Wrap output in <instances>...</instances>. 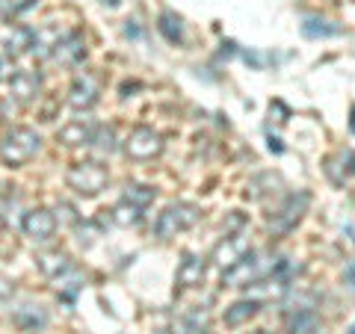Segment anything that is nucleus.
<instances>
[{
  "label": "nucleus",
  "instance_id": "nucleus-32",
  "mask_svg": "<svg viewBox=\"0 0 355 334\" xmlns=\"http://www.w3.org/2000/svg\"><path fill=\"white\" fill-rule=\"evenodd\" d=\"M198 334H210V331H207V328H205V331H198Z\"/></svg>",
  "mask_w": 355,
  "mask_h": 334
},
{
  "label": "nucleus",
  "instance_id": "nucleus-17",
  "mask_svg": "<svg viewBox=\"0 0 355 334\" xmlns=\"http://www.w3.org/2000/svg\"><path fill=\"white\" fill-rule=\"evenodd\" d=\"M291 334H326V326L314 310H293L291 317Z\"/></svg>",
  "mask_w": 355,
  "mask_h": 334
},
{
  "label": "nucleus",
  "instance_id": "nucleus-28",
  "mask_svg": "<svg viewBox=\"0 0 355 334\" xmlns=\"http://www.w3.org/2000/svg\"><path fill=\"white\" fill-rule=\"evenodd\" d=\"M15 293V287H12V281H9L6 275H0V299H9Z\"/></svg>",
  "mask_w": 355,
  "mask_h": 334
},
{
  "label": "nucleus",
  "instance_id": "nucleus-23",
  "mask_svg": "<svg viewBox=\"0 0 355 334\" xmlns=\"http://www.w3.org/2000/svg\"><path fill=\"white\" fill-rule=\"evenodd\" d=\"M15 322L24 331H36V328H42L44 322H48V317H44V310H33V305H24V310L15 314Z\"/></svg>",
  "mask_w": 355,
  "mask_h": 334
},
{
  "label": "nucleus",
  "instance_id": "nucleus-21",
  "mask_svg": "<svg viewBox=\"0 0 355 334\" xmlns=\"http://www.w3.org/2000/svg\"><path fill=\"white\" fill-rule=\"evenodd\" d=\"M53 281H57V290H60L65 299H74L77 293L83 290V275L77 272V266H69V270H65L62 275H57Z\"/></svg>",
  "mask_w": 355,
  "mask_h": 334
},
{
  "label": "nucleus",
  "instance_id": "nucleus-24",
  "mask_svg": "<svg viewBox=\"0 0 355 334\" xmlns=\"http://www.w3.org/2000/svg\"><path fill=\"white\" fill-rule=\"evenodd\" d=\"M157 30L163 33L169 42H181L184 39V30H181V18L178 15H172V12H163L160 15V24H157Z\"/></svg>",
  "mask_w": 355,
  "mask_h": 334
},
{
  "label": "nucleus",
  "instance_id": "nucleus-31",
  "mask_svg": "<svg viewBox=\"0 0 355 334\" xmlns=\"http://www.w3.org/2000/svg\"><path fill=\"white\" fill-rule=\"evenodd\" d=\"M104 3H107V6H119V3H121V0H104Z\"/></svg>",
  "mask_w": 355,
  "mask_h": 334
},
{
  "label": "nucleus",
  "instance_id": "nucleus-9",
  "mask_svg": "<svg viewBox=\"0 0 355 334\" xmlns=\"http://www.w3.org/2000/svg\"><path fill=\"white\" fill-rule=\"evenodd\" d=\"M21 231H24V237L33 243H48L53 234H57V216H53V210H48V207H33L24 213V219H21Z\"/></svg>",
  "mask_w": 355,
  "mask_h": 334
},
{
  "label": "nucleus",
  "instance_id": "nucleus-33",
  "mask_svg": "<svg viewBox=\"0 0 355 334\" xmlns=\"http://www.w3.org/2000/svg\"><path fill=\"white\" fill-rule=\"evenodd\" d=\"M349 334H355V326H352V328H349Z\"/></svg>",
  "mask_w": 355,
  "mask_h": 334
},
{
  "label": "nucleus",
  "instance_id": "nucleus-26",
  "mask_svg": "<svg viewBox=\"0 0 355 334\" xmlns=\"http://www.w3.org/2000/svg\"><path fill=\"white\" fill-rule=\"evenodd\" d=\"M18 74L12 57H6V53H0V83H12V77Z\"/></svg>",
  "mask_w": 355,
  "mask_h": 334
},
{
  "label": "nucleus",
  "instance_id": "nucleus-22",
  "mask_svg": "<svg viewBox=\"0 0 355 334\" xmlns=\"http://www.w3.org/2000/svg\"><path fill=\"white\" fill-rule=\"evenodd\" d=\"M121 198H128V202L139 204V207H148L154 202V189L146 186V184H128L125 193H121Z\"/></svg>",
  "mask_w": 355,
  "mask_h": 334
},
{
  "label": "nucleus",
  "instance_id": "nucleus-15",
  "mask_svg": "<svg viewBox=\"0 0 355 334\" xmlns=\"http://www.w3.org/2000/svg\"><path fill=\"white\" fill-rule=\"evenodd\" d=\"M258 310H261V299H240V302L225 308V326L231 328L246 326L252 317H258Z\"/></svg>",
  "mask_w": 355,
  "mask_h": 334
},
{
  "label": "nucleus",
  "instance_id": "nucleus-13",
  "mask_svg": "<svg viewBox=\"0 0 355 334\" xmlns=\"http://www.w3.org/2000/svg\"><path fill=\"white\" fill-rule=\"evenodd\" d=\"M42 92V74L39 71H18L9 83V98L18 104H30L36 101Z\"/></svg>",
  "mask_w": 355,
  "mask_h": 334
},
{
  "label": "nucleus",
  "instance_id": "nucleus-27",
  "mask_svg": "<svg viewBox=\"0 0 355 334\" xmlns=\"http://www.w3.org/2000/svg\"><path fill=\"white\" fill-rule=\"evenodd\" d=\"M53 216H57V222H65V225H74V222H77L74 207H71V204H65V202H60V204H57V210H53Z\"/></svg>",
  "mask_w": 355,
  "mask_h": 334
},
{
  "label": "nucleus",
  "instance_id": "nucleus-25",
  "mask_svg": "<svg viewBox=\"0 0 355 334\" xmlns=\"http://www.w3.org/2000/svg\"><path fill=\"white\" fill-rule=\"evenodd\" d=\"M302 33L308 39H317V36H338L340 27L335 24H329V21H317V18H308L305 24H302Z\"/></svg>",
  "mask_w": 355,
  "mask_h": 334
},
{
  "label": "nucleus",
  "instance_id": "nucleus-20",
  "mask_svg": "<svg viewBox=\"0 0 355 334\" xmlns=\"http://www.w3.org/2000/svg\"><path fill=\"white\" fill-rule=\"evenodd\" d=\"M142 210L146 207H139V204L128 202V198H121V202L113 207V222L121 225V228H130V225H137V222L142 219Z\"/></svg>",
  "mask_w": 355,
  "mask_h": 334
},
{
  "label": "nucleus",
  "instance_id": "nucleus-10",
  "mask_svg": "<svg viewBox=\"0 0 355 334\" xmlns=\"http://www.w3.org/2000/svg\"><path fill=\"white\" fill-rule=\"evenodd\" d=\"M86 57V42L80 33H65V36L60 39V44L51 51L48 62L57 65V69H74L77 62H80Z\"/></svg>",
  "mask_w": 355,
  "mask_h": 334
},
{
  "label": "nucleus",
  "instance_id": "nucleus-12",
  "mask_svg": "<svg viewBox=\"0 0 355 334\" xmlns=\"http://www.w3.org/2000/svg\"><path fill=\"white\" fill-rule=\"evenodd\" d=\"M207 263L210 258H202V254H187L178 266V287H184V290H193V287H202L205 275H207Z\"/></svg>",
  "mask_w": 355,
  "mask_h": 334
},
{
  "label": "nucleus",
  "instance_id": "nucleus-2",
  "mask_svg": "<svg viewBox=\"0 0 355 334\" xmlns=\"http://www.w3.org/2000/svg\"><path fill=\"white\" fill-rule=\"evenodd\" d=\"M39 151H42V137L24 125L6 130L3 139H0V160H3V166H9V169L27 166Z\"/></svg>",
  "mask_w": 355,
  "mask_h": 334
},
{
  "label": "nucleus",
  "instance_id": "nucleus-7",
  "mask_svg": "<svg viewBox=\"0 0 355 334\" xmlns=\"http://www.w3.org/2000/svg\"><path fill=\"white\" fill-rule=\"evenodd\" d=\"M249 252H252L249 234H246V231H234V234H225V237H222L216 246H214V252H210V263L219 266V270L225 272V270H231L234 263H240Z\"/></svg>",
  "mask_w": 355,
  "mask_h": 334
},
{
  "label": "nucleus",
  "instance_id": "nucleus-19",
  "mask_svg": "<svg viewBox=\"0 0 355 334\" xmlns=\"http://www.w3.org/2000/svg\"><path fill=\"white\" fill-rule=\"evenodd\" d=\"M89 148H92L98 157H110L116 148H119V139H116V128H98L92 142H89Z\"/></svg>",
  "mask_w": 355,
  "mask_h": 334
},
{
  "label": "nucleus",
  "instance_id": "nucleus-11",
  "mask_svg": "<svg viewBox=\"0 0 355 334\" xmlns=\"http://www.w3.org/2000/svg\"><path fill=\"white\" fill-rule=\"evenodd\" d=\"M33 44V30L30 27H21V24H3L0 27V53L6 57H18V53L30 51Z\"/></svg>",
  "mask_w": 355,
  "mask_h": 334
},
{
  "label": "nucleus",
  "instance_id": "nucleus-3",
  "mask_svg": "<svg viewBox=\"0 0 355 334\" xmlns=\"http://www.w3.org/2000/svg\"><path fill=\"white\" fill-rule=\"evenodd\" d=\"M202 219V210L190 202H175L169 207H163L157 219H154V234H157L160 240H172L178 234L196 228V222Z\"/></svg>",
  "mask_w": 355,
  "mask_h": 334
},
{
  "label": "nucleus",
  "instance_id": "nucleus-1",
  "mask_svg": "<svg viewBox=\"0 0 355 334\" xmlns=\"http://www.w3.org/2000/svg\"><path fill=\"white\" fill-rule=\"evenodd\" d=\"M282 263H284V258L275 252H249L240 263H234L231 270L222 272V284L234 287V290H240V287H254L258 281H263V278H270Z\"/></svg>",
  "mask_w": 355,
  "mask_h": 334
},
{
  "label": "nucleus",
  "instance_id": "nucleus-30",
  "mask_svg": "<svg viewBox=\"0 0 355 334\" xmlns=\"http://www.w3.org/2000/svg\"><path fill=\"white\" fill-rule=\"evenodd\" d=\"M349 128H352V133H355V107H352V116H349Z\"/></svg>",
  "mask_w": 355,
  "mask_h": 334
},
{
  "label": "nucleus",
  "instance_id": "nucleus-18",
  "mask_svg": "<svg viewBox=\"0 0 355 334\" xmlns=\"http://www.w3.org/2000/svg\"><path fill=\"white\" fill-rule=\"evenodd\" d=\"M36 263L48 278H57V275H62L65 270H69V266H74L69 261V254H62V252H42L36 258Z\"/></svg>",
  "mask_w": 355,
  "mask_h": 334
},
{
  "label": "nucleus",
  "instance_id": "nucleus-4",
  "mask_svg": "<svg viewBox=\"0 0 355 334\" xmlns=\"http://www.w3.org/2000/svg\"><path fill=\"white\" fill-rule=\"evenodd\" d=\"M107 181H110V172L107 166H101V160H80L65 175V184L83 198H95L98 193H104Z\"/></svg>",
  "mask_w": 355,
  "mask_h": 334
},
{
  "label": "nucleus",
  "instance_id": "nucleus-8",
  "mask_svg": "<svg viewBox=\"0 0 355 334\" xmlns=\"http://www.w3.org/2000/svg\"><path fill=\"white\" fill-rule=\"evenodd\" d=\"M308 202H311L308 193H293V195L284 198L279 204V210L270 216V231L275 237H284V234H291L299 225V219H302V213L308 210Z\"/></svg>",
  "mask_w": 355,
  "mask_h": 334
},
{
  "label": "nucleus",
  "instance_id": "nucleus-6",
  "mask_svg": "<svg viewBox=\"0 0 355 334\" xmlns=\"http://www.w3.org/2000/svg\"><path fill=\"white\" fill-rule=\"evenodd\" d=\"M163 146H166L163 133H157L148 125H139V128H133L128 133L125 154L130 160H154V157H160V154H163Z\"/></svg>",
  "mask_w": 355,
  "mask_h": 334
},
{
  "label": "nucleus",
  "instance_id": "nucleus-14",
  "mask_svg": "<svg viewBox=\"0 0 355 334\" xmlns=\"http://www.w3.org/2000/svg\"><path fill=\"white\" fill-rule=\"evenodd\" d=\"M95 130H98V125H95L92 118H74V121H69L65 128L57 130V139L62 142V146H69V148L89 146V142H92V137H95Z\"/></svg>",
  "mask_w": 355,
  "mask_h": 334
},
{
  "label": "nucleus",
  "instance_id": "nucleus-16",
  "mask_svg": "<svg viewBox=\"0 0 355 334\" xmlns=\"http://www.w3.org/2000/svg\"><path fill=\"white\" fill-rule=\"evenodd\" d=\"M65 36V33H60L57 27H42V30H33V44H30V51L36 53L39 60H48L51 57V51L60 44V39Z\"/></svg>",
  "mask_w": 355,
  "mask_h": 334
},
{
  "label": "nucleus",
  "instance_id": "nucleus-29",
  "mask_svg": "<svg viewBox=\"0 0 355 334\" xmlns=\"http://www.w3.org/2000/svg\"><path fill=\"white\" fill-rule=\"evenodd\" d=\"M347 281H349V287L355 290V263H349V266H347Z\"/></svg>",
  "mask_w": 355,
  "mask_h": 334
},
{
  "label": "nucleus",
  "instance_id": "nucleus-5",
  "mask_svg": "<svg viewBox=\"0 0 355 334\" xmlns=\"http://www.w3.org/2000/svg\"><path fill=\"white\" fill-rule=\"evenodd\" d=\"M101 89H104V77L95 69L77 71L69 86V107L77 109V113H89L98 104V98H101Z\"/></svg>",
  "mask_w": 355,
  "mask_h": 334
}]
</instances>
